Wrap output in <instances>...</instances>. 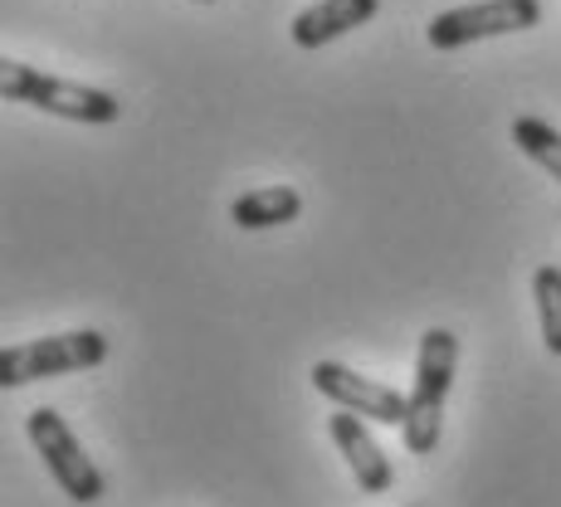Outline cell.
<instances>
[{"label": "cell", "instance_id": "cell-6", "mask_svg": "<svg viewBox=\"0 0 561 507\" xmlns=\"http://www.w3.org/2000/svg\"><path fill=\"white\" fill-rule=\"evenodd\" d=\"M312 385L318 395H328L332 405L342 410H357L362 419L371 425H405V410H410V395H401L396 385H381L371 376H357L352 366L342 361H312Z\"/></svg>", "mask_w": 561, "mask_h": 507}, {"label": "cell", "instance_id": "cell-1", "mask_svg": "<svg viewBox=\"0 0 561 507\" xmlns=\"http://www.w3.org/2000/svg\"><path fill=\"white\" fill-rule=\"evenodd\" d=\"M455 366H459V337L449 327H430L420 337L415 385H410V410L401 425L410 454H435L439 425H445V401H449V385H455Z\"/></svg>", "mask_w": 561, "mask_h": 507}, {"label": "cell", "instance_id": "cell-7", "mask_svg": "<svg viewBox=\"0 0 561 507\" xmlns=\"http://www.w3.org/2000/svg\"><path fill=\"white\" fill-rule=\"evenodd\" d=\"M328 435H332V445L342 449V459H347V469L357 473V488L362 493H386L391 488V459L381 454V445L371 439V429H366V419L357 415V410H342L337 405V415L328 419Z\"/></svg>", "mask_w": 561, "mask_h": 507}, {"label": "cell", "instance_id": "cell-4", "mask_svg": "<svg viewBox=\"0 0 561 507\" xmlns=\"http://www.w3.org/2000/svg\"><path fill=\"white\" fill-rule=\"evenodd\" d=\"M25 435H30V445L45 454L49 479L59 483V488L69 493L73 503H99V498H103V473H99V463L83 454L79 435L69 429V419H64L59 410H49V405L30 410V415H25Z\"/></svg>", "mask_w": 561, "mask_h": 507}, {"label": "cell", "instance_id": "cell-2", "mask_svg": "<svg viewBox=\"0 0 561 507\" xmlns=\"http://www.w3.org/2000/svg\"><path fill=\"white\" fill-rule=\"evenodd\" d=\"M0 99L45 107V113H54V117L89 123V127H113L117 117H123V103H117L107 89H89V83L54 79V73H39L35 64H20V59L0 64Z\"/></svg>", "mask_w": 561, "mask_h": 507}, {"label": "cell", "instance_id": "cell-3", "mask_svg": "<svg viewBox=\"0 0 561 507\" xmlns=\"http://www.w3.org/2000/svg\"><path fill=\"white\" fill-rule=\"evenodd\" d=\"M107 361V337L93 327L83 332H59V337H35L20 347L0 352V385L15 391L30 381H49V376H79Z\"/></svg>", "mask_w": 561, "mask_h": 507}, {"label": "cell", "instance_id": "cell-5", "mask_svg": "<svg viewBox=\"0 0 561 507\" xmlns=\"http://www.w3.org/2000/svg\"><path fill=\"white\" fill-rule=\"evenodd\" d=\"M533 25H542V0H479V5H459L435 15L425 39L439 54H449L463 45H479V39L513 35V30H533Z\"/></svg>", "mask_w": 561, "mask_h": 507}, {"label": "cell", "instance_id": "cell-12", "mask_svg": "<svg viewBox=\"0 0 561 507\" xmlns=\"http://www.w3.org/2000/svg\"><path fill=\"white\" fill-rule=\"evenodd\" d=\"M201 5H210V0H201Z\"/></svg>", "mask_w": 561, "mask_h": 507}, {"label": "cell", "instance_id": "cell-9", "mask_svg": "<svg viewBox=\"0 0 561 507\" xmlns=\"http://www.w3.org/2000/svg\"><path fill=\"white\" fill-rule=\"evenodd\" d=\"M298 215H304V196L294 186H259L230 205V220L240 230H274V224H288Z\"/></svg>", "mask_w": 561, "mask_h": 507}, {"label": "cell", "instance_id": "cell-10", "mask_svg": "<svg viewBox=\"0 0 561 507\" xmlns=\"http://www.w3.org/2000/svg\"><path fill=\"white\" fill-rule=\"evenodd\" d=\"M513 142H517V152L533 157L552 181H561V132L552 123H542V117H517Z\"/></svg>", "mask_w": 561, "mask_h": 507}, {"label": "cell", "instance_id": "cell-11", "mask_svg": "<svg viewBox=\"0 0 561 507\" xmlns=\"http://www.w3.org/2000/svg\"><path fill=\"white\" fill-rule=\"evenodd\" d=\"M533 298H537V322H542L547 352L561 356V268L542 264L533 274Z\"/></svg>", "mask_w": 561, "mask_h": 507}, {"label": "cell", "instance_id": "cell-8", "mask_svg": "<svg viewBox=\"0 0 561 507\" xmlns=\"http://www.w3.org/2000/svg\"><path fill=\"white\" fill-rule=\"evenodd\" d=\"M376 10H381V0H318V5L298 10L294 45L298 49H322V45H332V39L352 35L357 25H366Z\"/></svg>", "mask_w": 561, "mask_h": 507}]
</instances>
